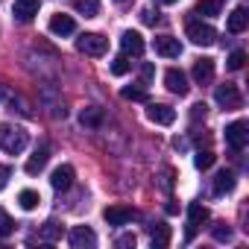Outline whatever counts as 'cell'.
<instances>
[{"instance_id": "6da1fadb", "label": "cell", "mask_w": 249, "mask_h": 249, "mask_svg": "<svg viewBox=\"0 0 249 249\" xmlns=\"http://www.w3.org/2000/svg\"><path fill=\"white\" fill-rule=\"evenodd\" d=\"M30 144V135L24 126H15V123H0V150L9 156H21Z\"/></svg>"}, {"instance_id": "7a4b0ae2", "label": "cell", "mask_w": 249, "mask_h": 249, "mask_svg": "<svg viewBox=\"0 0 249 249\" xmlns=\"http://www.w3.org/2000/svg\"><path fill=\"white\" fill-rule=\"evenodd\" d=\"M185 33H188V38H191L196 47H211V44L217 41V30H214L211 24H202V21H191Z\"/></svg>"}, {"instance_id": "3957f363", "label": "cell", "mask_w": 249, "mask_h": 249, "mask_svg": "<svg viewBox=\"0 0 249 249\" xmlns=\"http://www.w3.org/2000/svg\"><path fill=\"white\" fill-rule=\"evenodd\" d=\"M76 50L85 56H103L108 50V38H103L100 33H82L76 38Z\"/></svg>"}, {"instance_id": "277c9868", "label": "cell", "mask_w": 249, "mask_h": 249, "mask_svg": "<svg viewBox=\"0 0 249 249\" xmlns=\"http://www.w3.org/2000/svg\"><path fill=\"white\" fill-rule=\"evenodd\" d=\"M249 126H246V120H234V123H229L226 126V144L231 147V150H243L246 147V141H249V132H246Z\"/></svg>"}, {"instance_id": "5b68a950", "label": "cell", "mask_w": 249, "mask_h": 249, "mask_svg": "<svg viewBox=\"0 0 249 249\" xmlns=\"http://www.w3.org/2000/svg\"><path fill=\"white\" fill-rule=\"evenodd\" d=\"M208 217H211V214H208V208H205L202 202H191V205H188V240L208 223Z\"/></svg>"}, {"instance_id": "8992f818", "label": "cell", "mask_w": 249, "mask_h": 249, "mask_svg": "<svg viewBox=\"0 0 249 249\" xmlns=\"http://www.w3.org/2000/svg\"><path fill=\"white\" fill-rule=\"evenodd\" d=\"M214 100H217V106H223V108H240V91H237V85H231V82L217 85Z\"/></svg>"}, {"instance_id": "52a82bcc", "label": "cell", "mask_w": 249, "mask_h": 249, "mask_svg": "<svg viewBox=\"0 0 249 249\" xmlns=\"http://www.w3.org/2000/svg\"><path fill=\"white\" fill-rule=\"evenodd\" d=\"M103 220H106L108 226H126V223L135 220V211H132L129 205H108V208L103 211Z\"/></svg>"}, {"instance_id": "ba28073f", "label": "cell", "mask_w": 249, "mask_h": 249, "mask_svg": "<svg viewBox=\"0 0 249 249\" xmlns=\"http://www.w3.org/2000/svg\"><path fill=\"white\" fill-rule=\"evenodd\" d=\"M120 47H123V56H144V38H141V33H135V30H126L120 36Z\"/></svg>"}, {"instance_id": "9c48e42d", "label": "cell", "mask_w": 249, "mask_h": 249, "mask_svg": "<svg viewBox=\"0 0 249 249\" xmlns=\"http://www.w3.org/2000/svg\"><path fill=\"white\" fill-rule=\"evenodd\" d=\"M68 240H71L73 249H91V246H97V234L88 226H73L71 234H68Z\"/></svg>"}, {"instance_id": "30bf717a", "label": "cell", "mask_w": 249, "mask_h": 249, "mask_svg": "<svg viewBox=\"0 0 249 249\" xmlns=\"http://www.w3.org/2000/svg\"><path fill=\"white\" fill-rule=\"evenodd\" d=\"M38 9H41V0H15L12 15H15V21H21V24H30V21L38 15Z\"/></svg>"}, {"instance_id": "8fae6325", "label": "cell", "mask_w": 249, "mask_h": 249, "mask_svg": "<svg viewBox=\"0 0 249 249\" xmlns=\"http://www.w3.org/2000/svg\"><path fill=\"white\" fill-rule=\"evenodd\" d=\"M164 85H167V91H173V94H179V97H185L188 88H191L185 71H179V68H170V71L164 73Z\"/></svg>"}, {"instance_id": "7c38bea8", "label": "cell", "mask_w": 249, "mask_h": 249, "mask_svg": "<svg viewBox=\"0 0 249 249\" xmlns=\"http://www.w3.org/2000/svg\"><path fill=\"white\" fill-rule=\"evenodd\" d=\"M147 117H150L153 123H159V126H170V123L176 120V111H173L170 106H164V103H150Z\"/></svg>"}, {"instance_id": "4fadbf2b", "label": "cell", "mask_w": 249, "mask_h": 249, "mask_svg": "<svg viewBox=\"0 0 249 249\" xmlns=\"http://www.w3.org/2000/svg\"><path fill=\"white\" fill-rule=\"evenodd\" d=\"M156 53L164 56V59H179V56H182V44H179V38H173V36H159V38H156Z\"/></svg>"}, {"instance_id": "5bb4252c", "label": "cell", "mask_w": 249, "mask_h": 249, "mask_svg": "<svg viewBox=\"0 0 249 249\" xmlns=\"http://www.w3.org/2000/svg\"><path fill=\"white\" fill-rule=\"evenodd\" d=\"M47 161H50V147H47V144H41V147L30 156V161L24 164V170H27L30 176H36V173H41V170L47 167Z\"/></svg>"}, {"instance_id": "9a60e30c", "label": "cell", "mask_w": 249, "mask_h": 249, "mask_svg": "<svg viewBox=\"0 0 249 249\" xmlns=\"http://www.w3.org/2000/svg\"><path fill=\"white\" fill-rule=\"evenodd\" d=\"M50 33H53V36H73V33H76V21H73L71 15H62V12H59V15L50 18Z\"/></svg>"}, {"instance_id": "2e32d148", "label": "cell", "mask_w": 249, "mask_h": 249, "mask_svg": "<svg viewBox=\"0 0 249 249\" xmlns=\"http://www.w3.org/2000/svg\"><path fill=\"white\" fill-rule=\"evenodd\" d=\"M50 185H53L56 191H68V188L73 185V167H71V164L56 167V170L50 173Z\"/></svg>"}, {"instance_id": "e0dca14e", "label": "cell", "mask_w": 249, "mask_h": 249, "mask_svg": "<svg viewBox=\"0 0 249 249\" xmlns=\"http://www.w3.org/2000/svg\"><path fill=\"white\" fill-rule=\"evenodd\" d=\"M226 27H229V33H231V36H240V33L249 27L246 6H234V9H231V15H229V24H226Z\"/></svg>"}, {"instance_id": "ac0fdd59", "label": "cell", "mask_w": 249, "mask_h": 249, "mask_svg": "<svg viewBox=\"0 0 249 249\" xmlns=\"http://www.w3.org/2000/svg\"><path fill=\"white\" fill-rule=\"evenodd\" d=\"M194 79H196V85H208L214 79V59H196L194 62Z\"/></svg>"}, {"instance_id": "d6986e66", "label": "cell", "mask_w": 249, "mask_h": 249, "mask_svg": "<svg viewBox=\"0 0 249 249\" xmlns=\"http://www.w3.org/2000/svg\"><path fill=\"white\" fill-rule=\"evenodd\" d=\"M229 191H234V173H231V170H220V173L214 176V194L223 196V194H229Z\"/></svg>"}, {"instance_id": "ffe728a7", "label": "cell", "mask_w": 249, "mask_h": 249, "mask_svg": "<svg viewBox=\"0 0 249 249\" xmlns=\"http://www.w3.org/2000/svg\"><path fill=\"white\" fill-rule=\"evenodd\" d=\"M62 231H65V229H62L59 220H47V223L38 229V237L47 240V243H56V240H62Z\"/></svg>"}, {"instance_id": "44dd1931", "label": "cell", "mask_w": 249, "mask_h": 249, "mask_svg": "<svg viewBox=\"0 0 249 249\" xmlns=\"http://www.w3.org/2000/svg\"><path fill=\"white\" fill-rule=\"evenodd\" d=\"M79 123H82V126H100V123H103V108L85 106V108L79 111Z\"/></svg>"}, {"instance_id": "7402d4cb", "label": "cell", "mask_w": 249, "mask_h": 249, "mask_svg": "<svg viewBox=\"0 0 249 249\" xmlns=\"http://www.w3.org/2000/svg\"><path fill=\"white\" fill-rule=\"evenodd\" d=\"M223 12V3L220 0H199V3L194 6V15H205V18H214Z\"/></svg>"}, {"instance_id": "603a6c76", "label": "cell", "mask_w": 249, "mask_h": 249, "mask_svg": "<svg viewBox=\"0 0 249 249\" xmlns=\"http://www.w3.org/2000/svg\"><path fill=\"white\" fill-rule=\"evenodd\" d=\"M120 97H123V100H132V103H147V100H150L144 85H126V88L120 91Z\"/></svg>"}, {"instance_id": "cb8c5ba5", "label": "cell", "mask_w": 249, "mask_h": 249, "mask_svg": "<svg viewBox=\"0 0 249 249\" xmlns=\"http://www.w3.org/2000/svg\"><path fill=\"white\" fill-rule=\"evenodd\" d=\"M73 9L85 18H94L100 12V0H73Z\"/></svg>"}, {"instance_id": "d4e9b609", "label": "cell", "mask_w": 249, "mask_h": 249, "mask_svg": "<svg viewBox=\"0 0 249 249\" xmlns=\"http://www.w3.org/2000/svg\"><path fill=\"white\" fill-rule=\"evenodd\" d=\"M167 243H170V226L159 223V226L153 229V246H156V249H164Z\"/></svg>"}, {"instance_id": "484cf974", "label": "cell", "mask_w": 249, "mask_h": 249, "mask_svg": "<svg viewBox=\"0 0 249 249\" xmlns=\"http://www.w3.org/2000/svg\"><path fill=\"white\" fill-rule=\"evenodd\" d=\"M18 202H21V208H24V211H33V208H38L41 196H38L36 191H30V188H27V191H21V194H18Z\"/></svg>"}, {"instance_id": "4316f807", "label": "cell", "mask_w": 249, "mask_h": 249, "mask_svg": "<svg viewBox=\"0 0 249 249\" xmlns=\"http://www.w3.org/2000/svg\"><path fill=\"white\" fill-rule=\"evenodd\" d=\"M214 161H217V156H214L211 150H199V153L194 156V164H196V170H208Z\"/></svg>"}, {"instance_id": "83f0119b", "label": "cell", "mask_w": 249, "mask_h": 249, "mask_svg": "<svg viewBox=\"0 0 249 249\" xmlns=\"http://www.w3.org/2000/svg\"><path fill=\"white\" fill-rule=\"evenodd\" d=\"M129 68H132V62H129L126 56L111 59V73H114V76H126V73H129Z\"/></svg>"}, {"instance_id": "f1b7e54d", "label": "cell", "mask_w": 249, "mask_h": 249, "mask_svg": "<svg viewBox=\"0 0 249 249\" xmlns=\"http://www.w3.org/2000/svg\"><path fill=\"white\" fill-rule=\"evenodd\" d=\"M15 231V220L3 211V208H0V240H3V237H9Z\"/></svg>"}, {"instance_id": "f546056e", "label": "cell", "mask_w": 249, "mask_h": 249, "mask_svg": "<svg viewBox=\"0 0 249 249\" xmlns=\"http://www.w3.org/2000/svg\"><path fill=\"white\" fill-rule=\"evenodd\" d=\"M211 237L220 240V243H229V240H231V229H229L226 223H217V226H211Z\"/></svg>"}, {"instance_id": "4dcf8cb0", "label": "cell", "mask_w": 249, "mask_h": 249, "mask_svg": "<svg viewBox=\"0 0 249 249\" xmlns=\"http://www.w3.org/2000/svg\"><path fill=\"white\" fill-rule=\"evenodd\" d=\"M243 65H246V53H243V50H234V53L226 59V68H229V71H240Z\"/></svg>"}, {"instance_id": "1f68e13d", "label": "cell", "mask_w": 249, "mask_h": 249, "mask_svg": "<svg viewBox=\"0 0 249 249\" xmlns=\"http://www.w3.org/2000/svg\"><path fill=\"white\" fill-rule=\"evenodd\" d=\"M153 76H156V65H150V62H147V65H141V79H144V82H150Z\"/></svg>"}, {"instance_id": "d6a6232c", "label": "cell", "mask_w": 249, "mask_h": 249, "mask_svg": "<svg viewBox=\"0 0 249 249\" xmlns=\"http://www.w3.org/2000/svg\"><path fill=\"white\" fill-rule=\"evenodd\" d=\"M117 246H120V249L135 246V234H123V237H117Z\"/></svg>"}, {"instance_id": "836d02e7", "label": "cell", "mask_w": 249, "mask_h": 249, "mask_svg": "<svg viewBox=\"0 0 249 249\" xmlns=\"http://www.w3.org/2000/svg\"><path fill=\"white\" fill-rule=\"evenodd\" d=\"M141 18H144V24H156V21H159V12H153V9H144V12H141Z\"/></svg>"}, {"instance_id": "e575fe53", "label": "cell", "mask_w": 249, "mask_h": 249, "mask_svg": "<svg viewBox=\"0 0 249 249\" xmlns=\"http://www.w3.org/2000/svg\"><path fill=\"white\" fill-rule=\"evenodd\" d=\"M6 182H9V167H3V164H0V191L6 188Z\"/></svg>"}, {"instance_id": "d590c367", "label": "cell", "mask_w": 249, "mask_h": 249, "mask_svg": "<svg viewBox=\"0 0 249 249\" xmlns=\"http://www.w3.org/2000/svg\"><path fill=\"white\" fill-rule=\"evenodd\" d=\"M205 108H208V106H205V103H196V106H194V111H191V114H194V117H205Z\"/></svg>"}, {"instance_id": "8d00e7d4", "label": "cell", "mask_w": 249, "mask_h": 249, "mask_svg": "<svg viewBox=\"0 0 249 249\" xmlns=\"http://www.w3.org/2000/svg\"><path fill=\"white\" fill-rule=\"evenodd\" d=\"M114 3H129V0H114Z\"/></svg>"}, {"instance_id": "74e56055", "label": "cell", "mask_w": 249, "mask_h": 249, "mask_svg": "<svg viewBox=\"0 0 249 249\" xmlns=\"http://www.w3.org/2000/svg\"><path fill=\"white\" fill-rule=\"evenodd\" d=\"M161 3H176V0H161Z\"/></svg>"}]
</instances>
